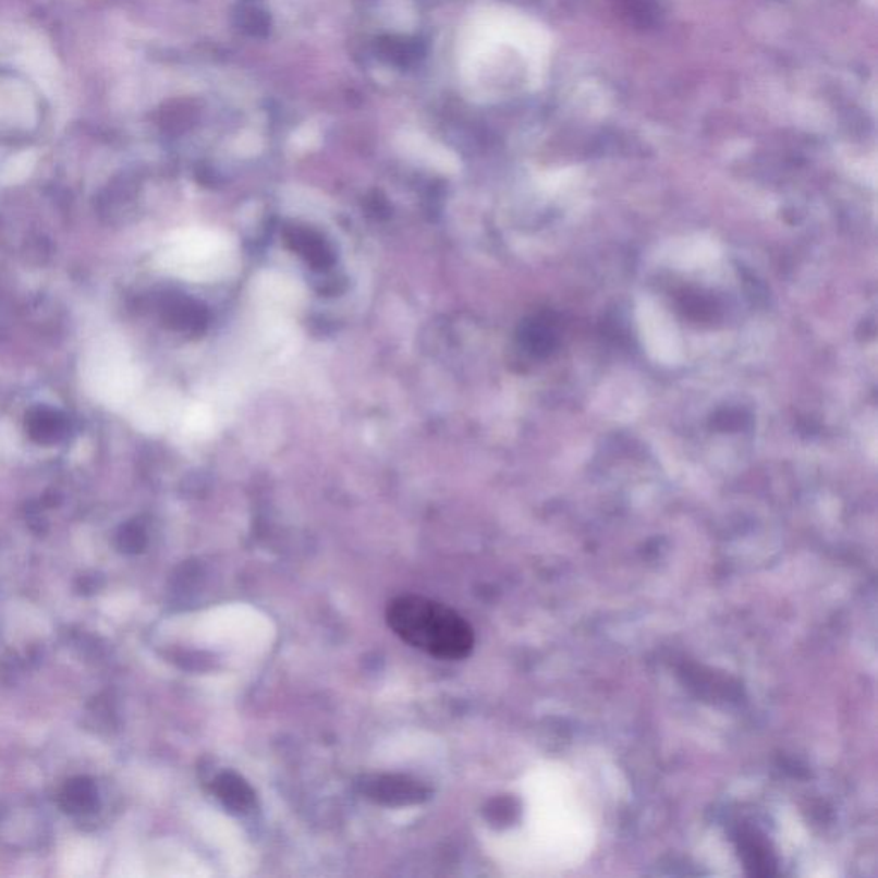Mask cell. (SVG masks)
I'll return each mask as SVG.
<instances>
[{
    "instance_id": "8",
    "label": "cell",
    "mask_w": 878,
    "mask_h": 878,
    "mask_svg": "<svg viewBox=\"0 0 878 878\" xmlns=\"http://www.w3.org/2000/svg\"><path fill=\"white\" fill-rule=\"evenodd\" d=\"M145 545V534L142 531H137V528H127L119 537V546L124 552H133L134 554V552L143 551Z\"/></svg>"
},
{
    "instance_id": "4",
    "label": "cell",
    "mask_w": 878,
    "mask_h": 878,
    "mask_svg": "<svg viewBox=\"0 0 878 878\" xmlns=\"http://www.w3.org/2000/svg\"><path fill=\"white\" fill-rule=\"evenodd\" d=\"M211 790L217 794V798L222 802L227 810L235 815H246L256 808V793L251 788L246 779L232 770L218 773L214 779Z\"/></svg>"
},
{
    "instance_id": "1",
    "label": "cell",
    "mask_w": 878,
    "mask_h": 878,
    "mask_svg": "<svg viewBox=\"0 0 878 878\" xmlns=\"http://www.w3.org/2000/svg\"><path fill=\"white\" fill-rule=\"evenodd\" d=\"M387 623L415 649L448 661L465 659L474 649V630L452 608L423 596H400L387 608Z\"/></svg>"
},
{
    "instance_id": "6",
    "label": "cell",
    "mask_w": 878,
    "mask_h": 878,
    "mask_svg": "<svg viewBox=\"0 0 878 878\" xmlns=\"http://www.w3.org/2000/svg\"><path fill=\"white\" fill-rule=\"evenodd\" d=\"M527 337L528 346H531V351L537 355H548L549 352H552V349L557 346V334L548 325H542L540 321H534L531 327L527 328Z\"/></svg>"
},
{
    "instance_id": "3",
    "label": "cell",
    "mask_w": 878,
    "mask_h": 878,
    "mask_svg": "<svg viewBox=\"0 0 878 878\" xmlns=\"http://www.w3.org/2000/svg\"><path fill=\"white\" fill-rule=\"evenodd\" d=\"M359 791L364 798L385 806L419 805L431 798V790L423 781L402 773L364 776Z\"/></svg>"
},
{
    "instance_id": "7",
    "label": "cell",
    "mask_w": 878,
    "mask_h": 878,
    "mask_svg": "<svg viewBox=\"0 0 878 878\" xmlns=\"http://www.w3.org/2000/svg\"><path fill=\"white\" fill-rule=\"evenodd\" d=\"M515 812L513 800L501 798L496 800V802H492V805L489 806L488 817L496 824L512 822Z\"/></svg>"
},
{
    "instance_id": "2",
    "label": "cell",
    "mask_w": 878,
    "mask_h": 878,
    "mask_svg": "<svg viewBox=\"0 0 878 878\" xmlns=\"http://www.w3.org/2000/svg\"><path fill=\"white\" fill-rule=\"evenodd\" d=\"M85 379L88 390L107 405H122L137 387L136 369L115 342L98 346L86 363Z\"/></svg>"
},
{
    "instance_id": "9",
    "label": "cell",
    "mask_w": 878,
    "mask_h": 878,
    "mask_svg": "<svg viewBox=\"0 0 878 878\" xmlns=\"http://www.w3.org/2000/svg\"><path fill=\"white\" fill-rule=\"evenodd\" d=\"M97 581H98L97 576H81L80 578L81 588H83L85 593L86 590H89V593H95V590H97V588L100 587ZM83 590H81V593H83Z\"/></svg>"
},
{
    "instance_id": "5",
    "label": "cell",
    "mask_w": 878,
    "mask_h": 878,
    "mask_svg": "<svg viewBox=\"0 0 878 878\" xmlns=\"http://www.w3.org/2000/svg\"><path fill=\"white\" fill-rule=\"evenodd\" d=\"M98 805L97 785L92 779H71L61 793V806L68 814H88Z\"/></svg>"
}]
</instances>
